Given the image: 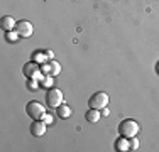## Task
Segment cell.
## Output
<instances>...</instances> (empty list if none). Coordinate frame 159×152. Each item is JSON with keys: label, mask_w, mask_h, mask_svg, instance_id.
<instances>
[{"label": "cell", "mask_w": 159, "mask_h": 152, "mask_svg": "<svg viewBox=\"0 0 159 152\" xmlns=\"http://www.w3.org/2000/svg\"><path fill=\"white\" fill-rule=\"evenodd\" d=\"M16 30H17V34H19L20 37L27 39V37H31V36H32L34 27H32V24H31L29 20H19V22H17V25H16Z\"/></svg>", "instance_id": "cell-6"}, {"label": "cell", "mask_w": 159, "mask_h": 152, "mask_svg": "<svg viewBox=\"0 0 159 152\" xmlns=\"http://www.w3.org/2000/svg\"><path fill=\"white\" fill-rule=\"evenodd\" d=\"M64 101V96H63V91L58 90V88H51L48 90L46 93V103L49 108H58V106H61Z\"/></svg>", "instance_id": "cell-3"}, {"label": "cell", "mask_w": 159, "mask_h": 152, "mask_svg": "<svg viewBox=\"0 0 159 152\" xmlns=\"http://www.w3.org/2000/svg\"><path fill=\"white\" fill-rule=\"evenodd\" d=\"M115 150H119V152H127V150H130V140L120 135V139L115 140Z\"/></svg>", "instance_id": "cell-10"}, {"label": "cell", "mask_w": 159, "mask_h": 152, "mask_svg": "<svg viewBox=\"0 0 159 152\" xmlns=\"http://www.w3.org/2000/svg\"><path fill=\"white\" fill-rule=\"evenodd\" d=\"M48 58H46V54L44 52H34V61L36 63H44Z\"/></svg>", "instance_id": "cell-14"}, {"label": "cell", "mask_w": 159, "mask_h": 152, "mask_svg": "<svg viewBox=\"0 0 159 152\" xmlns=\"http://www.w3.org/2000/svg\"><path fill=\"white\" fill-rule=\"evenodd\" d=\"M88 105H90V108H95V110L107 108V105H108V95L105 93V91H98V93H95L88 100Z\"/></svg>", "instance_id": "cell-4"}, {"label": "cell", "mask_w": 159, "mask_h": 152, "mask_svg": "<svg viewBox=\"0 0 159 152\" xmlns=\"http://www.w3.org/2000/svg\"><path fill=\"white\" fill-rule=\"evenodd\" d=\"M86 120H88L90 123H97V122L100 120V110L90 108L88 112H86Z\"/></svg>", "instance_id": "cell-11"}, {"label": "cell", "mask_w": 159, "mask_h": 152, "mask_svg": "<svg viewBox=\"0 0 159 152\" xmlns=\"http://www.w3.org/2000/svg\"><path fill=\"white\" fill-rule=\"evenodd\" d=\"M41 69H43L44 74H51V76H58L59 73H61V64L58 63V61H52L51 63H46L41 66Z\"/></svg>", "instance_id": "cell-7"}, {"label": "cell", "mask_w": 159, "mask_h": 152, "mask_svg": "<svg viewBox=\"0 0 159 152\" xmlns=\"http://www.w3.org/2000/svg\"><path fill=\"white\" fill-rule=\"evenodd\" d=\"M25 112H27V115L31 117L32 120H41L44 115H46V106L34 100V101H29V103H27Z\"/></svg>", "instance_id": "cell-2"}, {"label": "cell", "mask_w": 159, "mask_h": 152, "mask_svg": "<svg viewBox=\"0 0 159 152\" xmlns=\"http://www.w3.org/2000/svg\"><path fill=\"white\" fill-rule=\"evenodd\" d=\"M31 134L34 137H43L46 134V122L44 120H34L31 123Z\"/></svg>", "instance_id": "cell-8"}, {"label": "cell", "mask_w": 159, "mask_h": 152, "mask_svg": "<svg viewBox=\"0 0 159 152\" xmlns=\"http://www.w3.org/2000/svg\"><path fill=\"white\" fill-rule=\"evenodd\" d=\"M58 115H59V118H70L71 117V108L68 105L58 106Z\"/></svg>", "instance_id": "cell-12"}, {"label": "cell", "mask_w": 159, "mask_h": 152, "mask_svg": "<svg viewBox=\"0 0 159 152\" xmlns=\"http://www.w3.org/2000/svg\"><path fill=\"white\" fill-rule=\"evenodd\" d=\"M19 37L20 36L17 34V30H9V32H7V41H9V42H16Z\"/></svg>", "instance_id": "cell-13"}, {"label": "cell", "mask_w": 159, "mask_h": 152, "mask_svg": "<svg viewBox=\"0 0 159 152\" xmlns=\"http://www.w3.org/2000/svg\"><path fill=\"white\" fill-rule=\"evenodd\" d=\"M130 140V150H137L139 149V139L137 137H132V139H129Z\"/></svg>", "instance_id": "cell-15"}, {"label": "cell", "mask_w": 159, "mask_h": 152, "mask_svg": "<svg viewBox=\"0 0 159 152\" xmlns=\"http://www.w3.org/2000/svg\"><path fill=\"white\" fill-rule=\"evenodd\" d=\"M49 85H52V76L46 74V78L43 79V83H41V86H49Z\"/></svg>", "instance_id": "cell-16"}, {"label": "cell", "mask_w": 159, "mask_h": 152, "mask_svg": "<svg viewBox=\"0 0 159 152\" xmlns=\"http://www.w3.org/2000/svg\"><path fill=\"white\" fill-rule=\"evenodd\" d=\"M44 54H46V58H54V52H52V51H49V49H48V51H44Z\"/></svg>", "instance_id": "cell-18"}, {"label": "cell", "mask_w": 159, "mask_h": 152, "mask_svg": "<svg viewBox=\"0 0 159 152\" xmlns=\"http://www.w3.org/2000/svg\"><path fill=\"white\" fill-rule=\"evenodd\" d=\"M139 130H141V125H139L135 120H132V118H127V120L120 122V125H119V134L122 137H125V139L135 137L139 134Z\"/></svg>", "instance_id": "cell-1"}, {"label": "cell", "mask_w": 159, "mask_h": 152, "mask_svg": "<svg viewBox=\"0 0 159 152\" xmlns=\"http://www.w3.org/2000/svg\"><path fill=\"white\" fill-rule=\"evenodd\" d=\"M16 25H17V22L14 20L10 15H5V17H2V20H0V27L5 30V32H9V30H16Z\"/></svg>", "instance_id": "cell-9"}, {"label": "cell", "mask_w": 159, "mask_h": 152, "mask_svg": "<svg viewBox=\"0 0 159 152\" xmlns=\"http://www.w3.org/2000/svg\"><path fill=\"white\" fill-rule=\"evenodd\" d=\"M156 69H157V73H159V63H157V66H156Z\"/></svg>", "instance_id": "cell-20"}, {"label": "cell", "mask_w": 159, "mask_h": 152, "mask_svg": "<svg viewBox=\"0 0 159 152\" xmlns=\"http://www.w3.org/2000/svg\"><path fill=\"white\" fill-rule=\"evenodd\" d=\"M102 113H103V115H105V117H107V115H108V113H110V112H108V110H107V108H103V110H102Z\"/></svg>", "instance_id": "cell-19"}, {"label": "cell", "mask_w": 159, "mask_h": 152, "mask_svg": "<svg viewBox=\"0 0 159 152\" xmlns=\"http://www.w3.org/2000/svg\"><path fill=\"white\" fill-rule=\"evenodd\" d=\"M41 120H44V122H46V125H49V123H52V122H54V118H52L51 115H48V113H46V115H44Z\"/></svg>", "instance_id": "cell-17"}, {"label": "cell", "mask_w": 159, "mask_h": 152, "mask_svg": "<svg viewBox=\"0 0 159 152\" xmlns=\"http://www.w3.org/2000/svg\"><path fill=\"white\" fill-rule=\"evenodd\" d=\"M22 73H24V76H25V78H29V79H39L41 76H43V69L39 68V63L32 61V63L24 64Z\"/></svg>", "instance_id": "cell-5"}]
</instances>
